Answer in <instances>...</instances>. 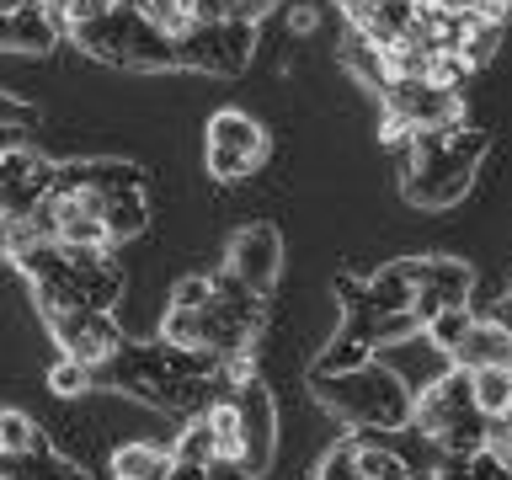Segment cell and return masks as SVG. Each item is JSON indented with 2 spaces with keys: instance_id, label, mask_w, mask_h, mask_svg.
I'll list each match as a JSON object with an SVG mask.
<instances>
[{
  "instance_id": "obj_1",
  "label": "cell",
  "mask_w": 512,
  "mask_h": 480,
  "mask_svg": "<svg viewBox=\"0 0 512 480\" xmlns=\"http://www.w3.org/2000/svg\"><path fill=\"white\" fill-rule=\"evenodd\" d=\"M315 395L326 400L331 411H342L347 422L358 427H411V411H416V395L400 384V374H390V368L368 363L358 368V374H342V379H315Z\"/></svg>"
},
{
  "instance_id": "obj_2",
  "label": "cell",
  "mask_w": 512,
  "mask_h": 480,
  "mask_svg": "<svg viewBox=\"0 0 512 480\" xmlns=\"http://www.w3.org/2000/svg\"><path fill=\"white\" fill-rule=\"evenodd\" d=\"M267 160V128L246 118V112H214L208 118V171L219 182H240Z\"/></svg>"
},
{
  "instance_id": "obj_3",
  "label": "cell",
  "mask_w": 512,
  "mask_h": 480,
  "mask_svg": "<svg viewBox=\"0 0 512 480\" xmlns=\"http://www.w3.org/2000/svg\"><path fill=\"white\" fill-rule=\"evenodd\" d=\"M48 326H54V342H59L64 358L86 363L91 374H96V368H107L128 347L123 331H118V320H112L107 310H70V315L48 320Z\"/></svg>"
},
{
  "instance_id": "obj_4",
  "label": "cell",
  "mask_w": 512,
  "mask_h": 480,
  "mask_svg": "<svg viewBox=\"0 0 512 480\" xmlns=\"http://www.w3.org/2000/svg\"><path fill=\"white\" fill-rule=\"evenodd\" d=\"M475 411V379L464 374V368H443V379H432L427 390H416V411H411V432L416 438H427L438 448V438L448 427L459 422V416Z\"/></svg>"
},
{
  "instance_id": "obj_5",
  "label": "cell",
  "mask_w": 512,
  "mask_h": 480,
  "mask_svg": "<svg viewBox=\"0 0 512 480\" xmlns=\"http://www.w3.org/2000/svg\"><path fill=\"white\" fill-rule=\"evenodd\" d=\"M235 272L240 283H251L256 294H267L272 278H278V267H283V240L272 224H246L235 240H230V262H224Z\"/></svg>"
},
{
  "instance_id": "obj_6",
  "label": "cell",
  "mask_w": 512,
  "mask_h": 480,
  "mask_svg": "<svg viewBox=\"0 0 512 480\" xmlns=\"http://www.w3.org/2000/svg\"><path fill=\"white\" fill-rule=\"evenodd\" d=\"M235 406H240V427H246V470L251 475H262L267 470V459H272V395H267V384L262 379H240V395H235Z\"/></svg>"
},
{
  "instance_id": "obj_7",
  "label": "cell",
  "mask_w": 512,
  "mask_h": 480,
  "mask_svg": "<svg viewBox=\"0 0 512 480\" xmlns=\"http://www.w3.org/2000/svg\"><path fill=\"white\" fill-rule=\"evenodd\" d=\"M454 368H464V374H480V368H502L512 363V331L502 326V320H491V315H480L470 336L454 347V358H448Z\"/></svg>"
},
{
  "instance_id": "obj_8",
  "label": "cell",
  "mask_w": 512,
  "mask_h": 480,
  "mask_svg": "<svg viewBox=\"0 0 512 480\" xmlns=\"http://www.w3.org/2000/svg\"><path fill=\"white\" fill-rule=\"evenodd\" d=\"M416 288H432L448 310H459V304H470V288H475V272L454 262V256H406Z\"/></svg>"
},
{
  "instance_id": "obj_9",
  "label": "cell",
  "mask_w": 512,
  "mask_h": 480,
  "mask_svg": "<svg viewBox=\"0 0 512 480\" xmlns=\"http://www.w3.org/2000/svg\"><path fill=\"white\" fill-rule=\"evenodd\" d=\"M64 256H70V267H75V278H80L86 310H107V315H112V299L123 294L118 262H112L107 251H70V246H64Z\"/></svg>"
},
{
  "instance_id": "obj_10",
  "label": "cell",
  "mask_w": 512,
  "mask_h": 480,
  "mask_svg": "<svg viewBox=\"0 0 512 480\" xmlns=\"http://www.w3.org/2000/svg\"><path fill=\"white\" fill-rule=\"evenodd\" d=\"M176 64V38L166 27L128 16V43H123V70H171Z\"/></svg>"
},
{
  "instance_id": "obj_11",
  "label": "cell",
  "mask_w": 512,
  "mask_h": 480,
  "mask_svg": "<svg viewBox=\"0 0 512 480\" xmlns=\"http://www.w3.org/2000/svg\"><path fill=\"white\" fill-rule=\"evenodd\" d=\"M368 294H374V310L379 315H400V310H416V278L406 267V256L390 267H379L374 278H368Z\"/></svg>"
},
{
  "instance_id": "obj_12",
  "label": "cell",
  "mask_w": 512,
  "mask_h": 480,
  "mask_svg": "<svg viewBox=\"0 0 512 480\" xmlns=\"http://www.w3.org/2000/svg\"><path fill=\"white\" fill-rule=\"evenodd\" d=\"M171 448H150V443H128L112 459V480H171Z\"/></svg>"
},
{
  "instance_id": "obj_13",
  "label": "cell",
  "mask_w": 512,
  "mask_h": 480,
  "mask_svg": "<svg viewBox=\"0 0 512 480\" xmlns=\"http://www.w3.org/2000/svg\"><path fill=\"white\" fill-rule=\"evenodd\" d=\"M368 363H374V347L342 331V336H331L326 352L315 358V379H342V374H358V368H368Z\"/></svg>"
},
{
  "instance_id": "obj_14",
  "label": "cell",
  "mask_w": 512,
  "mask_h": 480,
  "mask_svg": "<svg viewBox=\"0 0 512 480\" xmlns=\"http://www.w3.org/2000/svg\"><path fill=\"white\" fill-rule=\"evenodd\" d=\"M171 459H182V464H214L219 459V432L208 422V411L182 422V432H176V443H171Z\"/></svg>"
},
{
  "instance_id": "obj_15",
  "label": "cell",
  "mask_w": 512,
  "mask_h": 480,
  "mask_svg": "<svg viewBox=\"0 0 512 480\" xmlns=\"http://www.w3.org/2000/svg\"><path fill=\"white\" fill-rule=\"evenodd\" d=\"M342 59H347V70L363 80V86H374V91H384L390 86V64H384V48L379 43H368L358 27L347 32V48H342Z\"/></svg>"
},
{
  "instance_id": "obj_16",
  "label": "cell",
  "mask_w": 512,
  "mask_h": 480,
  "mask_svg": "<svg viewBox=\"0 0 512 480\" xmlns=\"http://www.w3.org/2000/svg\"><path fill=\"white\" fill-rule=\"evenodd\" d=\"M475 379V411L486 416V422H502V416L512 411V368H480Z\"/></svg>"
},
{
  "instance_id": "obj_17",
  "label": "cell",
  "mask_w": 512,
  "mask_h": 480,
  "mask_svg": "<svg viewBox=\"0 0 512 480\" xmlns=\"http://www.w3.org/2000/svg\"><path fill=\"white\" fill-rule=\"evenodd\" d=\"M214 304H224V310L240 315V320H251V326H262V294H256L251 283H240L230 267L214 272Z\"/></svg>"
},
{
  "instance_id": "obj_18",
  "label": "cell",
  "mask_w": 512,
  "mask_h": 480,
  "mask_svg": "<svg viewBox=\"0 0 512 480\" xmlns=\"http://www.w3.org/2000/svg\"><path fill=\"white\" fill-rule=\"evenodd\" d=\"M358 470L363 480H411V464L400 459V448L374 443V438H358Z\"/></svg>"
},
{
  "instance_id": "obj_19",
  "label": "cell",
  "mask_w": 512,
  "mask_h": 480,
  "mask_svg": "<svg viewBox=\"0 0 512 480\" xmlns=\"http://www.w3.org/2000/svg\"><path fill=\"white\" fill-rule=\"evenodd\" d=\"M107 235L112 246H123V240H134L144 230V187L139 192H118V198H107Z\"/></svg>"
},
{
  "instance_id": "obj_20",
  "label": "cell",
  "mask_w": 512,
  "mask_h": 480,
  "mask_svg": "<svg viewBox=\"0 0 512 480\" xmlns=\"http://www.w3.org/2000/svg\"><path fill=\"white\" fill-rule=\"evenodd\" d=\"M475 320H480V315L470 310V304H459V310H443V315L432 320V326H427L422 336H427V342L443 352V358H454V347L464 342V336H470V326H475Z\"/></svg>"
},
{
  "instance_id": "obj_21",
  "label": "cell",
  "mask_w": 512,
  "mask_h": 480,
  "mask_svg": "<svg viewBox=\"0 0 512 480\" xmlns=\"http://www.w3.org/2000/svg\"><path fill=\"white\" fill-rule=\"evenodd\" d=\"M160 342L171 347H203V310H166V320H160Z\"/></svg>"
},
{
  "instance_id": "obj_22",
  "label": "cell",
  "mask_w": 512,
  "mask_h": 480,
  "mask_svg": "<svg viewBox=\"0 0 512 480\" xmlns=\"http://www.w3.org/2000/svg\"><path fill=\"white\" fill-rule=\"evenodd\" d=\"M27 448H38V427H32V416H22V411H0V459L27 454Z\"/></svg>"
},
{
  "instance_id": "obj_23",
  "label": "cell",
  "mask_w": 512,
  "mask_h": 480,
  "mask_svg": "<svg viewBox=\"0 0 512 480\" xmlns=\"http://www.w3.org/2000/svg\"><path fill=\"white\" fill-rule=\"evenodd\" d=\"M315 480H363V470H358V438H342V443H336L331 454L320 459Z\"/></svg>"
},
{
  "instance_id": "obj_24",
  "label": "cell",
  "mask_w": 512,
  "mask_h": 480,
  "mask_svg": "<svg viewBox=\"0 0 512 480\" xmlns=\"http://www.w3.org/2000/svg\"><path fill=\"white\" fill-rule=\"evenodd\" d=\"M171 304L176 310H208L214 304V278H182L171 288Z\"/></svg>"
},
{
  "instance_id": "obj_25",
  "label": "cell",
  "mask_w": 512,
  "mask_h": 480,
  "mask_svg": "<svg viewBox=\"0 0 512 480\" xmlns=\"http://www.w3.org/2000/svg\"><path fill=\"white\" fill-rule=\"evenodd\" d=\"M48 379H54V390H59V395H80L86 384H96V374H91L86 363H75V358H59Z\"/></svg>"
},
{
  "instance_id": "obj_26",
  "label": "cell",
  "mask_w": 512,
  "mask_h": 480,
  "mask_svg": "<svg viewBox=\"0 0 512 480\" xmlns=\"http://www.w3.org/2000/svg\"><path fill=\"white\" fill-rule=\"evenodd\" d=\"M107 16H118V0H70V32L91 27V22H107Z\"/></svg>"
},
{
  "instance_id": "obj_27",
  "label": "cell",
  "mask_w": 512,
  "mask_h": 480,
  "mask_svg": "<svg viewBox=\"0 0 512 480\" xmlns=\"http://www.w3.org/2000/svg\"><path fill=\"white\" fill-rule=\"evenodd\" d=\"M208 480H256L246 464H235V459H214L208 464Z\"/></svg>"
},
{
  "instance_id": "obj_28",
  "label": "cell",
  "mask_w": 512,
  "mask_h": 480,
  "mask_svg": "<svg viewBox=\"0 0 512 480\" xmlns=\"http://www.w3.org/2000/svg\"><path fill=\"white\" fill-rule=\"evenodd\" d=\"M0 123L22 128V123H32V107H22V102H11V96H0Z\"/></svg>"
},
{
  "instance_id": "obj_29",
  "label": "cell",
  "mask_w": 512,
  "mask_h": 480,
  "mask_svg": "<svg viewBox=\"0 0 512 480\" xmlns=\"http://www.w3.org/2000/svg\"><path fill=\"white\" fill-rule=\"evenodd\" d=\"M171 480H208V464H171Z\"/></svg>"
},
{
  "instance_id": "obj_30",
  "label": "cell",
  "mask_w": 512,
  "mask_h": 480,
  "mask_svg": "<svg viewBox=\"0 0 512 480\" xmlns=\"http://www.w3.org/2000/svg\"><path fill=\"white\" fill-rule=\"evenodd\" d=\"M48 480H86V470H75V464H54V470H48Z\"/></svg>"
},
{
  "instance_id": "obj_31",
  "label": "cell",
  "mask_w": 512,
  "mask_h": 480,
  "mask_svg": "<svg viewBox=\"0 0 512 480\" xmlns=\"http://www.w3.org/2000/svg\"><path fill=\"white\" fill-rule=\"evenodd\" d=\"M0 256H6V224H0Z\"/></svg>"
}]
</instances>
